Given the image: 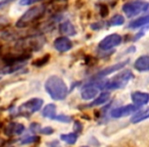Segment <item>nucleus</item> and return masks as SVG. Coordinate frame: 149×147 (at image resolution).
Segmentation results:
<instances>
[{
	"instance_id": "412c9836",
	"label": "nucleus",
	"mask_w": 149,
	"mask_h": 147,
	"mask_svg": "<svg viewBox=\"0 0 149 147\" xmlns=\"http://www.w3.org/2000/svg\"><path fill=\"white\" fill-rule=\"evenodd\" d=\"M124 23H125L124 17H122V15H114V17L109 21V24L111 26H120V25H123Z\"/></svg>"
},
{
	"instance_id": "4be33fe9",
	"label": "nucleus",
	"mask_w": 149,
	"mask_h": 147,
	"mask_svg": "<svg viewBox=\"0 0 149 147\" xmlns=\"http://www.w3.org/2000/svg\"><path fill=\"white\" fill-rule=\"evenodd\" d=\"M39 140L37 136H30V137H26V138H23V140L21 141L22 144H30V143H34L36 141Z\"/></svg>"
},
{
	"instance_id": "20e7f679",
	"label": "nucleus",
	"mask_w": 149,
	"mask_h": 147,
	"mask_svg": "<svg viewBox=\"0 0 149 147\" xmlns=\"http://www.w3.org/2000/svg\"><path fill=\"white\" fill-rule=\"evenodd\" d=\"M148 7L149 4L145 1H132L123 5V11L128 17H133L140 15L143 11H146Z\"/></svg>"
},
{
	"instance_id": "6ab92c4d",
	"label": "nucleus",
	"mask_w": 149,
	"mask_h": 147,
	"mask_svg": "<svg viewBox=\"0 0 149 147\" xmlns=\"http://www.w3.org/2000/svg\"><path fill=\"white\" fill-rule=\"evenodd\" d=\"M60 139L64 142H66L68 144H74V143L77 142V139L78 136L77 134H74V133H70V134H62L60 136Z\"/></svg>"
},
{
	"instance_id": "f3484780",
	"label": "nucleus",
	"mask_w": 149,
	"mask_h": 147,
	"mask_svg": "<svg viewBox=\"0 0 149 147\" xmlns=\"http://www.w3.org/2000/svg\"><path fill=\"white\" fill-rule=\"evenodd\" d=\"M147 118H149V108L143 110V111L135 114L134 116H132V118H131V123L137 124V123H140L144 120H147Z\"/></svg>"
},
{
	"instance_id": "423d86ee",
	"label": "nucleus",
	"mask_w": 149,
	"mask_h": 147,
	"mask_svg": "<svg viewBox=\"0 0 149 147\" xmlns=\"http://www.w3.org/2000/svg\"><path fill=\"white\" fill-rule=\"evenodd\" d=\"M122 37L118 34H111V35H108L105 38H103L100 41L98 47L101 50H109L111 48L116 47V46L120 45L122 43Z\"/></svg>"
},
{
	"instance_id": "9d476101",
	"label": "nucleus",
	"mask_w": 149,
	"mask_h": 147,
	"mask_svg": "<svg viewBox=\"0 0 149 147\" xmlns=\"http://www.w3.org/2000/svg\"><path fill=\"white\" fill-rule=\"evenodd\" d=\"M131 98H132L133 103L138 106L145 105V104H147L149 102V94L145 93V92H140V91L133 92L131 94Z\"/></svg>"
},
{
	"instance_id": "2eb2a0df",
	"label": "nucleus",
	"mask_w": 149,
	"mask_h": 147,
	"mask_svg": "<svg viewBox=\"0 0 149 147\" xmlns=\"http://www.w3.org/2000/svg\"><path fill=\"white\" fill-rule=\"evenodd\" d=\"M110 98V93L109 92H103L101 93L94 101H92V103H90V105H88L89 107H93V106H98L104 104L105 102H107Z\"/></svg>"
},
{
	"instance_id": "39448f33",
	"label": "nucleus",
	"mask_w": 149,
	"mask_h": 147,
	"mask_svg": "<svg viewBox=\"0 0 149 147\" xmlns=\"http://www.w3.org/2000/svg\"><path fill=\"white\" fill-rule=\"evenodd\" d=\"M42 104H43V100H42L41 98H33V99L28 100L25 103L22 104V105L19 106V111L24 114H34V112L38 111V110L41 108Z\"/></svg>"
},
{
	"instance_id": "bb28decb",
	"label": "nucleus",
	"mask_w": 149,
	"mask_h": 147,
	"mask_svg": "<svg viewBox=\"0 0 149 147\" xmlns=\"http://www.w3.org/2000/svg\"><path fill=\"white\" fill-rule=\"evenodd\" d=\"M82 128H83V127H82L81 123H79V122L74 123V131H77V132H81Z\"/></svg>"
},
{
	"instance_id": "dca6fc26",
	"label": "nucleus",
	"mask_w": 149,
	"mask_h": 147,
	"mask_svg": "<svg viewBox=\"0 0 149 147\" xmlns=\"http://www.w3.org/2000/svg\"><path fill=\"white\" fill-rule=\"evenodd\" d=\"M148 24H149V15H145V17H141L139 19L133 21L130 24L129 28H131V29H137V28H140V27H145Z\"/></svg>"
},
{
	"instance_id": "a878e982",
	"label": "nucleus",
	"mask_w": 149,
	"mask_h": 147,
	"mask_svg": "<svg viewBox=\"0 0 149 147\" xmlns=\"http://www.w3.org/2000/svg\"><path fill=\"white\" fill-rule=\"evenodd\" d=\"M38 1H41V0H21V5H31L33 3H36Z\"/></svg>"
},
{
	"instance_id": "0eeeda50",
	"label": "nucleus",
	"mask_w": 149,
	"mask_h": 147,
	"mask_svg": "<svg viewBox=\"0 0 149 147\" xmlns=\"http://www.w3.org/2000/svg\"><path fill=\"white\" fill-rule=\"evenodd\" d=\"M139 108H140V106L136 105V104H129V105L122 106V107L114 108L111 111V116L116 118L128 116H130V114H136L139 110Z\"/></svg>"
},
{
	"instance_id": "5701e85b",
	"label": "nucleus",
	"mask_w": 149,
	"mask_h": 147,
	"mask_svg": "<svg viewBox=\"0 0 149 147\" xmlns=\"http://www.w3.org/2000/svg\"><path fill=\"white\" fill-rule=\"evenodd\" d=\"M53 118L56 121H59V122H63V123H70V121H72V118L68 116H65V114H60V116H54Z\"/></svg>"
},
{
	"instance_id": "f257e3e1",
	"label": "nucleus",
	"mask_w": 149,
	"mask_h": 147,
	"mask_svg": "<svg viewBox=\"0 0 149 147\" xmlns=\"http://www.w3.org/2000/svg\"><path fill=\"white\" fill-rule=\"evenodd\" d=\"M46 92L54 100H62L68 95V86L61 78L57 76H51L45 82Z\"/></svg>"
},
{
	"instance_id": "393cba45",
	"label": "nucleus",
	"mask_w": 149,
	"mask_h": 147,
	"mask_svg": "<svg viewBox=\"0 0 149 147\" xmlns=\"http://www.w3.org/2000/svg\"><path fill=\"white\" fill-rule=\"evenodd\" d=\"M40 133H42V134H45V135H50L53 133V129L50 128V127H45V128H40L39 130Z\"/></svg>"
},
{
	"instance_id": "6e6552de",
	"label": "nucleus",
	"mask_w": 149,
	"mask_h": 147,
	"mask_svg": "<svg viewBox=\"0 0 149 147\" xmlns=\"http://www.w3.org/2000/svg\"><path fill=\"white\" fill-rule=\"evenodd\" d=\"M100 90L99 85H98V82H95V83H92V84H88L86 87L83 88L81 92V95L82 98L85 100H89L92 99V98L96 97L97 96L98 91Z\"/></svg>"
},
{
	"instance_id": "aec40b11",
	"label": "nucleus",
	"mask_w": 149,
	"mask_h": 147,
	"mask_svg": "<svg viewBox=\"0 0 149 147\" xmlns=\"http://www.w3.org/2000/svg\"><path fill=\"white\" fill-rule=\"evenodd\" d=\"M49 58H50L49 54H45V55L42 56V57L36 59L35 61L33 62V64L35 66H43V65H45L48 61H49Z\"/></svg>"
},
{
	"instance_id": "b1692460",
	"label": "nucleus",
	"mask_w": 149,
	"mask_h": 147,
	"mask_svg": "<svg viewBox=\"0 0 149 147\" xmlns=\"http://www.w3.org/2000/svg\"><path fill=\"white\" fill-rule=\"evenodd\" d=\"M99 13H100V15H101L102 17H106V15H108V8H107V6H106V5H104V4L100 5Z\"/></svg>"
},
{
	"instance_id": "cd10ccee",
	"label": "nucleus",
	"mask_w": 149,
	"mask_h": 147,
	"mask_svg": "<svg viewBox=\"0 0 149 147\" xmlns=\"http://www.w3.org/2000/svg\"><path fill=\"white\" fill-rule=\"evenodd\" d=\"M5 24H8V20L0 15V25H5Z\"/></svg>"
},
{
	"instance_id": "9b49d317",
	"label": "nucleus",
	"mask_w": 149,
	"mask_h": 147,
	"mask_svg": "<svg viewBox=\"0 0 149 147\" xmlns=\"http://www.w3.org/2000/svg\"><path fill=\"white\" fill-rule=\"evenodd\" d=\"M128 62H129V60H125V61L118 62V63H116V64L108 66V68H104V70H102L101 72H98V75L96 76V78H103V77H105V76L109 75V74H112V72H116V70H120V68H124Z\"/></svg>"
},
{
	"instance_id": "ddd939ff",
	"label": "nucleus",
	"mask_w": 149,
	"mask_h": 147,
	"mask_svg": "<svg viewBox=\"0 0 149 147\" xmlns=\"http://www.w3.org/2000/svg\"><path fill=\"white\" fill-rule=\"evenodd\" d=\"M7 135H19L25 131V126L19 123H10L5 129Z\"/></svg>"
},
{
	"instance_id": "7ed1b4c3",
	"label": "nucleus",
	"mask_w": 149,
	"mask_h": 147,
	"mask_svg": "<svg viewBox=\"0 0 149 147\" xmlns=\"http://www.w3.org/2000/svg\"><path fill=\"white\" fill-rule=\"evenodd\" d=\"M133 77L134 76H133L131 70H124V72L114 76L111 80L106 81L103 88H102V90H116V89H120V88H124L128 84V82L131 79H133Z\"/></svg>"
},
{
	"instance_id": "a211bd4d",
	"label": "nucleus",
	"mask_w": 149,
	"mask_h": 147,
	"mask_svg": "<svg viewBox=\"0 0 149 147\" xmlns=\"http://www.w3.org/2000/svg\"><path fill=\"white\" fill-rule=\"evenodd\" d=\"M55 111H56V107L54 104L50 103L44 107V109L42 110V116L44 118H53L55 116Z\"/></svg>"
},
{
	"instance_id": "1a4fd4ad",
	"label": "nucleus",
	"mask_w": 149,
	"mask_h": 147,
	"mask_svg": "<svg viewBox=\"0 0 149 147\" xmlns=\"http://www.w3.org/2000/svg\"><path fill=\"white\" fill-rule=\"evenodd\" d=\"M54 47L59 52H66L72 49V43L68 38L66 37H58L54 41Z\"/></svg>"
},
{
	"instance_id": "f03ea898",
	"label": "nucleus",
	"mask_w": 149,
	"mask_h": 147,
	"mask_svg": "<svg viewBox=\"0 0 149 147\" xmlns=\"http://www.w3.org/2000/svg\"><path fill=\"white\" fill-rule=\"evenodd\" d=\"M45 6L44 5H40V6H34L27 10L22 17L17 22V28H24L29 26L30 24H33L37 20H39L42 15L45 13Z\"/></svg>"
},
{
	"instance_id": "4468645a",
	"label": "nucleus",
	"mask_w": 149,
	"mask_h": 147,
	"mask_svg": "<svg viewBox=\"0 0 149 147\" xmlns=\"http://www.w3.org/2000/svg\"><path fill=\"white\" fill-rule=\"evenodd\" d=\"M59 32L64 35H76V29L70 22H64L59 25Z\"/></svg>"
},
{
	"instance_id": "f8f14e48",
	"label": "nucleus",
	"mask_w": 149,
	"mask_h": 147,
	"mask_svg": "<svg viewBox=\"0 0 149 147\" xmlns=\"http://www.w3.org/2000/svg\"><path fill=\"white\" fill-rule=\"evenodd\" d=\"M134 68L139 72L149 70V55H142L135 61Z\"/></svg>"
}]
</instances>
